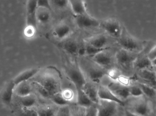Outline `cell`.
<instances>
[{
	"instance_id": "35",
	"label": "cell",
	"mask_w": 156,
	"mask_h": 116,
	"mask_svg": "<svg viewBox=\"0 0 156 116\" xmlns=\"http://www.w3.org/2000/svg\"><path fill=\"white\" fill-rule=\"evenodd\" d=\"M61 93L64 99L69 103L74 99V92L71 89L66 88L61 91Z\"/></svg>"
},
{
	"instance_id": "7",
	"label": "cell",
	"mask_w": 156,
	"mask_h": 116,
	"mask_svg": "<svg viewBox=\"0 0 156 116\" xmlns=\"http://www.w3.org/2000/svg\"><path fill=\"white\" fill-rule=\"evenodd\" d=\"M75 19L78 27L81 29L97 27L100 26L101 24L97 19L92 17L88 14L75 15Z\"/></svg>"
},
{
	"instance_id": "45",
	"label": "cell",
	"mask_w": 156,
	"mask_h": 116,
	"mask_svg": "<svg viewBox=\"0 0 156 116\" xmlns=\"http://www.w3.org/2000/svg\"><path fill=\"white\" fill-rule=\"evenodd\" d=\"M152 64H153V66H156V58L154 60H153V61H152Z\"/></svg>"
},
{
	"instance_id": "1",
	"label": "cell",
	"mask_w": 156,
	"mask_h": 116,
	"mask_svg": "<svg viewBox=\"0 0 156 116\" xmlns=\"http://www.w3.org/2000/svg\"><path fill=\"white\" fill-rule=\"evenodd\" d=\"M127 103H125L126 109L139 116H156L154 104L151 100L142 96L132 97Z\"/></svg>"
},
{
	"instance_id": "46",
	"label": "cell",
	"mask_w": 156,
	"mask_h": 116,
	"mask_svg": "<svg viewBox=\"0 0 156 116\" xmlns=\"http://www.w3.org/2000/svg\"><path fill=\"white\" fill-rule=\"evenodd\" d=\"M154 66H155V73L156 74V65Z\"/></svg>"
},
{
	"instance_id": "26",
	"label": "cell",
	"mask_w": 156,
	"mask_h": 116,
	"mask_svg": "<svg viewBox=\"0 0 156 116\" xmlns=\"http://www.w3.org/2000/svg\"><path fill=\"white\" fill-rule=\"evenodd\" d=\"M19 97V102L23 108H31L36 103V97L32 94L23 97Z\"/></svg>"
},
{
	"instance_id": "6",
	"label": "cell",
	"mask_w": 156,
	"mask_h": 116,
	"mask_svg": "<svg viewBox=\"0 0 156 116\" xmlns=\"http://www.w3.org/2000/svg\"><path fill=\"white\" fill-rule=\"evenodd\" d=\"M67 74L69 79L74 84L76 90L82 89L87 83L83 74L77 67L70 68L68 70Z\"/></svg>"
},
{
	"instance_id": "15",
	"label": "cell",
	"mask_w": 156,
	"mask_h": 116,
	"mask_svg": "<svg viewBox=\"0 0 156 116\" xmlns=\"http://www.w3.org/2000/svg\"><path fill=\"white\" fill-rule=\"evenodd\" d=\"M91 58L94 63L101 67L109 66L112 63V57L106 51L101 52Z\"/></svg>"
},
{
	"instance_id": "17",
	"label": "cell",
	"mask_w": 156,
	"mask_h": 116,
	"mask_svg": "<svg viewBox=\"0 0 156 116\" xmlns=\"http://www.w3.org/2000/svg\"><path fill=\"white\" fill-rule=\"evenodd\" d=\"M16 87V86L12 80L8 84L4 90L2 96V98L3 102L5 104L9 105L11 104Z\"/></svg>"
},
{
	"instance_id": "42",
	"label": "cell",
	"mask_w": 156,
	"mask_h": 116,
	"mask_svg": "<svg viewBox=\"0 0 156 116\" xmlns=\"http://www.w3.org/2000/svg\"><path fill=\"white\" fill-rule=\"evenodd\" d=\"M147 56L151 61H153V60L156 59V46L154 48H152V50H151V51L149 52L148 54H147Z\"/></svg>"
},
{
	"instance_id": "32",
	"label": "cell",
	"mask_w": 156,
	"mask_h": 116,
	"mask_svg": "<svg viewBox=\"0 0 156 116\" xmlns=\"http://www.w3.org/2000/svg\"><path fill=\"white\" fill-rule=\"evenodd\" d=\"M129 92L131 97H137L144 96L143 92L141 88L137 85L130 86H129Z\"/></svg>"
},
{
	"instance_id": "9",
	"label": "cell",
	"mask_w": 156,
	"mask_h": 116,
	"mask_svg": "<svg viewBox=\"0 0 156 116\" xmlns=\"http://www.w3.org/2000/svg\"><path fill=\"white\" fill-rule=\"evenodd\" d=\"M37 1L30 0L27 5V26L37 28Z\"/></svg>"
},
{
	"instance_id": "40",
	"label": "cell",
	"mask_w": 156,
	"mask_h": 116,
	"mask_svg": "<svg viewBox=\"0 0 156 116\" xmlns=\"http://www.w3.org/2000/svg\"><path fill=\"white\" fill-rule=\"evenodd\" d=\"M85 116H98L97 107L92 105L86 108Z\"/></svg>"
},
{
	"instance_id": "24",
	"label": "cell",
	"mask_w": 156,
	"mask_h": 116,
	"mask_svg": "<svg viewBox=\"0 0 156 116\" xmlns=\"http://www.w3.org/2000/svg\"><path fill=\"white\" fill-rule=\"evenodd\" d=\"M137 86L141 88L144 96L150 100L156 101V89L145 84L138 83Z\"/></svg>"
},
{
	"instance_id": "27",
	"label": "cell",
	"mask_w": 156,
	"mask_h": 116,
	"mask_svg": "<svg viewBox=\"0 0 156 116\" xmlns=\"http://www.w3.org/2000/svg\"><path fill=\"white\" fill-rule=\"evenodd\" d=\"M139 76L142 79L146 81L152 83L156 82V74L148 69H144L139 71Z\"/></svg>"
},
{
	"instance_id": "38",
	"label": "cell",
	"mask_w": 156,
	"mask_h": 116,
	"mask_svg": "<svg viewBox=\"0 0 156 116\" xmlns=\"http://www.w3.org/2000/svg\"><path fill=\"white\" fill-rule=\"evenodd\" d=\"M20 116H38L36 110L31 108H23L20 113Z\"/></svg>"
},
{
	"instance_id": "43",
	"label": "cell",
	"mask_w": 156,
	"mask_h": 116,
	"mask_svg": "<svg viewBox=\"0 0 156 116\" xmlns=\"http://www.w3.org/2000/svg\"><path fill=\"white\" fill-rule=\"evenodd\" d=\"M78 55L80 56L86 55V47L85 46H80L78 50Z\"/></svg>"
},
{
	"instance_id": "48",
	"label": "cell",
	"mask_w": 156,
	"mask_h": 116,
	"mask_svg": "<svg viewBox=\"0 0 156 116\" xmlns=\"http://www.w3.org/2000/svg\"></svg>"
},
{
	"instance_id": "11",
	"label": "cell",
	"mask_w": 156,
	"mask_h": 116,
	"mask_svg": "<svg viewBox=\"0 0 156 116\" xmlns=\"http://www.w3.org/2000/svg\"><path fill=\"white\" fill-rule=\"evenodd\" d=\"M98 96L100 100L115 102L119 105L125 106V102L116 97L107 87L100 86L98 87Z\"/></svg>"
},
{
	"instance_id": "25",
	"label": "cell",
	"mask_w": 156,
	"mask_h": 116,
	"mask_svg": "<svg viewBox=\"0 0 156 116\" xmlns=\"http://www.w3.org/2000/svg\"><path fill=\"white\" fill-rule=\"evenodd\" d=\"M51 18V14L48 10L37 8V22L42 24L47 23Z\"/></svg>"
},
{
	"instance_id": "22",
	"label": "cell",
	"mask_w": 156,
	"mask_h": 116,
	"mask_svg": "<svg viewBox=\"0 0 156 116\" xmlns=\"http://www.w3.org/2000/svg\"><path fill=\"white\" fill-rule=\"evenodd\" d=\"M79 47L78 43L75 40H68L62 45L63 49L71 55H78Z\"/></svg>"
},
{
	"instance_id": "16",
	"label": "cell",
	"mask_w": 156,
	"mask_h": 116,
	"mask_svg": "<svg viewBox=\"0 0 156 116\" xmlns=\"http://www.w3.org/2000/svg\"><path fill=\"white\" fill-rule=\"evenodd\" d=\"M69 4L71 10L75 15H83L88 14L85 3L82 0H71Z\"/></svg>"
},
{
	"instance_id": "39",
	"label": "cell",
	"mask_w": 156,
	"mask_h": 116,
	"mask_svg": "<svg viewBox=\"0 0 156 116\" xmlns=\"http://www.w3.org/2000/svg\"><path fill=\"white\" fill-rule=\"evenodd\" d=\"M51 2L53 3L55 6L60 9L66 8L69 4V1L66 0H55Z\"/></svg>"
},
{
	"instance_id": "29",
	"label": "cell",
	"mask_w": 156,
	"mask_h": 116,
	"mask_svg": "<svg viewBox=\"0 0 156 116\" xmlns=\"http://www.w3.org/2000/svg\"><path fill=\"white\" fill-rule=\"evenodd\" d=\"M85 47H86V55L91 57L100 53L101 52L107 51L109 49V47H105L103 48H96L89 44H87L85 46Z\"/></svg>"
},
{
	"instance_id": "12",
	"label": "cell",
	"mask_w": 156,
	"mask_h": 116,
	"mask_svg": "<svg viewBox=\"0 0 156 116\" xmlns=\"http://www.w3.org/2000/svg\"><path fill=\"white\" fill-rule=\"evenodd\" d=\"M39 71V69L38 68L28 69L18 75L13 80V81L16 86L21 83L27 82L28 80L35 76Z\"/></svg>"
},
{
	"instance_id": "36",
	"label": "cell",
	"mask_w": 156,
	"mask_h": 116,
	"mask_svg": "<svg viewBox=\"0 0 156 116\" xmlns=\"http://www.w3.org/2000/svg\"><path fill=\"white\" fill-rule=\"evenodd\" d=\"M86 108L78 106V107L70 109L71 116H85Z\"/></svg>"
},
{
	"instance_id": "5",
	"label": "cell",
	"mask_w": 156,
	"mask_h": 116,
	"mask_svg": "<svg viewBox=\"0 0 156 116\" xmlns=\"http://www.w3.org/2000/svg\"><path fill=\"white\" fill-rule=\"evenodd\" d=\"M97 105L98 116H115L118 113L119 104L115 102L100 100Z\"/></svg>"
},
{
	"instance_id": "47",
	"label": "cell",
	"mask_w": 156,
	"mask_h": 116,
	"mask_svg": "<svg viewBox=\"0 0 156 116\" xmlns=\"http://www.w3.org/2000/svg\"></svg>"
},
{
	"instance_id": "30",
	"label": "cell",
	"mask_w": 156,
	"mask_h": 116,
	"mask_svg": "<svg viewBox=\"0 0 156 116\" xmlns=\"http://www.w3.org/2000/svg\"><path fill=\"white\" fill-rule=\"evenodd\" d=\"M57 110L50 106L39 108L37 111L38 116H55Z\"/></svg>"
},
{
	"instance_id": "14",
	"label": "cell",
	"mask_w": 156,
	"mask_h": 116,
	"mask_svg": "<svg viewBox=\"0 0 156 116\" xmlns=\"http://www.w3.org/2000/svg\"><path fill=\"white\" fill-rule=\"evenodd\" d=\"M71 28L66 23H60L56 26L54 31V35L59 40H64L69 36Z\"/></svg>"
},
{
	"instance_id": "8",
	"label": "cell",
	"mask_w": 156,
	"mask_h": 116,
	"mask_svg": "<svg viewBox=\"0 0 156 116\" xmlns=\"http://www.w3.org/2000/svg\"><path fill=\"white\" fill-rule=\"evenodd\" d=\"M108 88L119 99L125 102L131 97L129 86H126L117 82H113L108 85Z\"/></svg>"
},
{
	"instance_id": "28",
	"label": "cell",
	"mask_w": 156,
	"mask_h": 116,
	"mask_svg": "<svg viewBox=\"0 0 156 116\" xmlns=\"http://www.w3.org/2000/svg\"><path fill=\"white\" fill-rule=\"evenodd\" d=\"M52 102L56 105L59 106L60 107L65 106H68L70 103L64 99L63 97L61 94V92L55 94L51 97L50 98Z\"/></svg>"
},
{
	"instance_id": "23",
	"label": "cell",
	"mask_w": 156,
	"mask_h": 116,
	"mask_svg": "<svg viewBox=\"0 0 156 116\" xmlns=\"http://www.w3.org/2000/svg\"><path fill=\"white\" fill-rule=\"evenodd\" d=\"M107 72L104 69L93 68L89 72V78L92 82L98 83L104 77L107 75Z\"/></svg>"
},
{
	"instance_id": "31",
	"label": "cell",
	"mask_w": 156,
	"mask_h": 116,
	"mask_svg": "<svg viewBox=\"0 0 156 116\" xmlns=\"http://www.w3.org/2000/svg\"><path fill=\"white\" fill-rule=\"evenodd\" d=\"M33 85H34L35 90L42 97L45 98H50L51 96L48 94V92L38 82H36V81L34 82L33 83Z\"/></svg>"
},
{
	"instance_id": "34",
	"label": "cell",
	"mask_w": 156,
	"mask_h": 116,
	"mask_svg": "<svg viewBox=\"0 0 156 116\" xmlns=\"http://www.w3.org/2000/svg\"><path fill=\"white\" fill-rule=\"evenodd\" d=\"M107 76L114 82H117L119 77L122 76L119 70L115 68H112L107 72Z\"/></svg>"
},
{
	"instance_id": "13",
	"label": "cell",
	"mask_w": 156,
	"mask_h": 116,
	"mask_svg": "<svg viewBox=\"0 0 156 116\" xmlns=\"http://www.w3.org/2000/svg\"><path fill=\"white\" fill-rule=\"evenodd\" d=\"M82 90L94 104H99L100 99L98 96V88L91 84L86 83L83 87Z\"/></svg>"
},
{
	"instance_id": "44",
	"label": "cell",
	"mask_w": 156,
	"mask_h": 116,
	"mask_svg": "<svg viewBox=\"0 0 156 116\" xmlns=\"http://www.w3.org/2000/svg\"><path fill=\"white\" fill-rule=\"evenodd\" d=\"M124 116H139L125 109L124 110Z\"/></svg>"
},
{
	"instance_id": "4",
	"label": "cell",
	"mask_w": 156,
	"mask_h": 116,
	"mask_svg": "<svg viewBox=\"0 0 156 116\" xmlns=\"http://www.w3.org/2000/svg\"><path fill=\"white\" fill-rule=\"evenodd\" d=\"M40 84L47 91L50 96L61 92L60 82L55 77L51 75H45L40 79L36 81Z\"/></svg>"
},
{
	"instance_id": "2",
	"label": "cell",
	"mask_w": 156,
	"mask_h": 116,
	"mask_svg": "<svg viewBox=\"0 0 156 116\" xmlns=\"http://www.w3.org/2000/svg\"><path fill=\"white\" fill-rule=\"evenodd\" d=\"M118 39V43L122 47V49L133 53L143 50V46L142 43L133 36L124 33L123 31L122 35Z\"/></svg>"
},
{
	"instance_id": "33",
	"label": "cell",
	"mask_w": 156,
	"mask_h": 116,
	"mask_svg": "<svg viewBox=\"0 0 156 116\" xmlns=\"http://www.w3.org/2000/svg\"><path fill=\"white\" fill-rule=\"evenodd\" d=\"M55 116H71V109L69 106L60 107Z\"/></svg>"
},
{
	"instance_id": "21",
	"label": "cell",
	"mask_w": 156,
	"mask_h": 116,
	"mask_svg": "<svg viewBox=\"0 0 156 116\" xmlns=\"http://www.w3.org/2000/svg\"><path fill=\"white\" fill-rule=\"evenodd\" d=\"M133 65L135 68L141 71L144 69H148V68H150L153 66V64L152 61L147 56L136 58L134 63Z\"/></svg>"
},
{
	"instance_id": "18",
	"label": "cell",
	"mask_w": 156,
	"mask_h": 116,
	"mask_svg": "<svg viewBox=\"0 0 156 116\" xmlns=\"http://www.w3.org/2000/svg\"><path fill=\"white\" fill-rule=\"evenodd\" d=\"M88 44L98 48L106 47L105 46L108 43V39L104 35H99L91 37L88 40Z\"/></svg>"
},
{
	"instance_id": "19",
	"label": "cell",
	"mask_w": 156,
	"mask_h": 116,
	"mask_svg": "<svg viewBox=\"0 0 156 116\" xmlns=\"http://www.w3.org/2000/svg\"><path fill=\"white\" fill-rule=\"evenodd\" d=\"M77 104L78 106L84 108H88L94 104L85 94L82 89H77Z\"/></svg>"
},
{
	"instance_id": "3",
	"label": "cell",
	"mask_w": 156,
	"mask_h": 116,
	"mask_svg": "<svg viewBox=\"0 0 156 116\" xmlns=\"http://www.w3.org/2000/svg\"><path fill=\"white\" fill-rule=\"evenodd\" d=\"M100 26L114 38L119 39L123 33L120 22L114 18H109L101 22Z\"/></svg>"
},
{
	"instance_id": "37",
	"label": "cell",
	"mask_w": 156,
	"mask_h": 116,
	"mask_svg": "<svg viewBox=\"0 0 156 116\" xmlns=\"http://www.w3.org/2000/svg\"><path fill=\"white\" fill-rule=\"evenodd\" d=\"M37 8L46 9L48 11H51V7L50 1L48 0H38L37 1Z\"/></svg>"
},
{
	"instance_id": "10",
	"label": "cell",
	"mask_w": 156,
	"mask_h": 116,
	"mask_svg": "<svg viewBox=\"0 0 156 116\" xmlns=\"http://www.w3.org/2000/svg\"><path fill=\"white\" fill-rule=\"evenodd\" d=\"M137 57L135 53L121 49L116 53L115 59L120 65L126 67L133 64L136 60Z\"/></svg>"
},
{
	"instance_id": "41",
	"label": "cell",
	"mask_w": 156,
	"mask_h": 116,
	"mask_svg": "<svg viewBox=\"0 0 156 116\" xmlns=\"http://www.w3.org/2000/svg\"><path fill=\"white\" fill-rule=\"evenodd\" d=\"M37 29L32 26H27L25 29L24 33L26 36L28 37H32L35 34Z\"/></svg>"
},
{
	"instance_id": "20",
	"label": "cell",
	"mask_w": 156,
	"mask_h": 116,
	"mask_svg": "<svg viewBox=\"0 0 156 116\" xmlns=\"http://www.w3.org/2000/svg\"><path fill=\"white\" fill-rule=\"evenodd\" d=\"M14 92L19 97H23L32 94V87L27 82H24L16 87Z\"/></svg>"
}]
</instances>
